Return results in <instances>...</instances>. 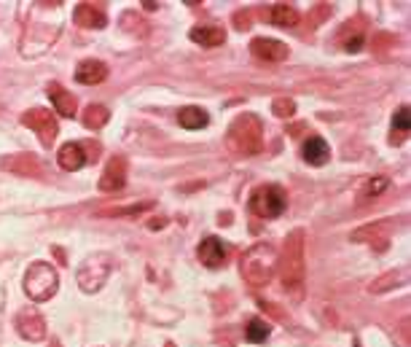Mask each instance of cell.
<instances>
[{
    "label": "cell",
    "instance_id": "18",
    "mask_svg": "<svg viewBox=\"0 0 411 347\" xmlns=\"http://www.w3.org/2000/svg\"><path fill=\"white\" fill-rule=\"evenodd\" d=\"M3 167L6 170H11V172H17V175H43V167L41 162L35 159V156H30V154H17V156H8V159H3Z\"/></svg>",
    "mask_w": 411,
    "mask_h": 347
},
{
    "label": "cell",
    "instance_id": "5",
    "mask_svg": "<svg viewBox=\"0 0 411 347\" xmlns=\"http://www.w3.org/2000/svg\"><path fill=\"white\" fill-rule=\"evenodd\" d=\"M288 207V194L285 188L277 184H264L258 188H253L250 194V210L258 218H280Z\"/></svg>",
    "mask_w": 411,
    "mask_h": 347
},
{
    "label": "cell",
    "instance_id": "17",
    "mask_svg": "<svg viewBox=\"0 0 411 347\" xmlns=\"http://www.w3.org/2000/svg\"><path fill=\"white\" fill-rule=\"evenodd\" d=\"M108 79V67L100 60H83L76 67V81L86 83V86H94V83H103Z\"/></svg>",
    "mask_w": 411,
    "mask_h": 347
},
{
    "label": "cell",
    "instance_id": "29",
    "mask_svg": "<svg viewBox=\"0 0 411 347\" xmlns=\"http://www.w3.org/2000/svg\"><path fill=\"white\" fill-rule=\"evenodd\" d=\"M51 347H60V342H57V339H51Z\"/></svg>",
    "mask_w": 411,
    "mask_h": 347
},
{
    "label": "cell",
    "instance_id": "28",
    "mask_svg": "<svg viewBox=\"0 0 411 347\" xmlns=\"http://www.w3.org/2000/svg\"><path fill=\"white\" fill-rule=\"evenodd\" d=\"M151 207V202L145 204H135V207H124V210H105L103 216H140L143 210H148Z\"/></svg>",
    "mask_w": 411,
    "mask_h": 347
},
{
    "label": "cell",
    "instance_id": "26",
    "mask_svg": "<svg viewBox=\"0 0 411 347\" xmlns=\"http://www.w3.org/2000/svg\"><path fill=\"white\" fill-rule=\"evenodd\" d=\"M406 283H409V269H401V272H392V275H387V277H382L379 283H374L371 291H374V293H382V291H387V288L406 286Z\"/></svg>",
    "mask_w": 411,
    "mask_h": 347
},
{
    "label": "cell",
    "instance_id": "25",
    "mask_svg": "<svg viewBox=\"0 0 411 347\" xmlns=\"http://www.w3.org/2000/svg\"><path fill=\"white\" fill-rule=\"evenodd\" d=\"M269 334H271V326H269L264 318H250L245 326V339L247 342H253V345H261V342H267Z\"/></svg>",
    "mask_w": 411,
    "mask_h": 347
},
{
    "label": "cell",
    "instance_id": "1",
    "mask_svg": "<svg viewBox=\"0 0 411 347\" xmlns=\"http://www.w3.org/2000/svg\"><path fill=\"white\" fill-rule=\"evenodd\" d=\"M280 264V280L283 288L293 293L296 299L304 296V277H307V264H304V232L296 229L290 232L288 240H285V250H283V259H277Z\"/></svg>",
    "mask_w": 411,
    "mask_h": 347
},
{
    "label": "cell",
    "instance_id": "2",
    "mask_svg": "<svg viewBox=\"0 0 411 347\" xmlns=\"http://www.w3.org/2000/svg\"><path fill=\"white\" fill-rule=\"evenodd\" d=\"M226 145L237 156H258L264 151V124L255 113H240L228 124Z\"/></svg>",
    "mask_w": 411,
    "mask_h": 347
},
{
    "label": "cell",
    "instance_id": "8",
    "mask_svg": "<svg viewBox=\"0 0 411 347\" xmlns=\"http://www.w3.org/2000/svg\"><path fill=\"white\" fill-rule=\"evenodd\" d=\"M14 326H17L22 339H27V342H41L43 337H46V321H43V315L35 309V307H24V309H19Z\"/></svg>",
    "mask_w": 411,
    "mask_h": 347
},
{
    "label": "cell",
    "instance_id": "12",
    "mask_svg": "<svg viewBox=\"0 0 411 347\" xmlns=\"http://www.w3.org/2000/svg\"><path fill=\"white\" fill-rule=\"evenodd\" d=\"M46 92H49V97H51V102H54V111L60 113V116H76V108H78V102H76V97L62 86V83L51 81L49 86H46Z\"/></svg>",
    "mask_w": 411,
    "mask_h": 347
},
{
    "label": "cell",
    "instance_id": "23",
    "mask_svg": "<svg viewBox=\"0 0 411 347\" xmlns=\"http://www.w3.org/2000/svg\"><path fill=\"white\" fill-rule=\"evenodd\" d=\"M387 186H390V181H387L385 175H374V178H369L366 184L360 186V191H358V202L366 204V202H371V200H376Z\"/></svg>",
    "mask_w": 411,
    "mask_h": 347
},
{
    "label": "cell",
    "instance_id": "7",
    "mask_svg": "<svg viewBox=\"0 0 411 347\" xmlns=\"http://www.w3.org/2000/svg\"><path fill=\"white\" fill-rule=\"evenodd\" d=\"M22 124L30 127L33 132H38V138L46 148H51V143L57 140L60 127H57V119L51 116V111H46V108H33V111L22 113Z\"/></svg>",
    "mask_w": 411,
    "mask_h": 347
},
{
    "label": "cell",
    "instance_id": "27",
    "mask_svg": "<svg viewBox=\"0 0 411 347\" xmlns=\"http://www.w3.org/2000/svg\"><path fill=\"white\" fill-rule=\"evenodd\" d=\"M271 111H274L277 119H290L296 113V102L290 100V97H277V100L271 102Z\"/></svg>",
    "mask_w": 411,
    "mask_h": 347
},
{
    "label": "cell",
    "instance_id": "22",
    "mask_svg": "<svg viewBox=\"0 0 411 347\" xmlns=\"http://www.w3.org/2000/svg\"><path fill=\"white\" fill-rule=\"evenodd\" d=\"M411 132V122H409V108H398L395 111V119H392V135H390V143L398 145L406 140V135Z\"/></svg>",
    "mask_w": 411,
    "mask_h": 347
},
{
    "label": "cell",
    "instance_id": "21",
    "mask_svg": "<svg viewBox=\"0 0 411 347\" xmlns=\"http://www.w3.org/2000/svg\"><path fill=\"white\" fill-rule=\"evenodd\" d=\"M178 122L183 129H202L210 124V116H207V111L202 108H196V105H188V108H181V113H178Z\"/></svg>",
    "mask_w": 411,
    "mask_h": 347
},
{
    "label": "cell",
    "instance_id": "16",
    "mask_svg": "<svg viewBox=\"0 0 411 347\" xmlns=\"http://www.w3.org/2000/svg\"><path fill=\"white\" fill-rule=\"evenodd\" d=\"M301 156H304V162L312 164V167H323V164H328L330 159V145L323 140V138H309L307 143L301 145Z\"/></svg>",
    "mask_w": 411,
    "mask_h": 347
},
{
    "label": "cell",
    "instance_id": "19",
    "mask_svg": "<svg viewBox=\"0 0 411 347\" xmlns=\"http://www.w3.org/2000/svg\"><path fill=\"white\" fill-rule=\"evenodd\" d=\"M57 162H60V167H62V170H67V172H76V170H81L83 164H86L83 145L81 143H65L60 148V154H57Z\"/></svg>",
    "mask_w": 411,
    "mask_h": 347
},
{
    "label": "cell",
    "instance_id": "13",
    "mask_svg": "<svg viewBox=\"0 0 411 347\" xmlns=\"http://www.w3.org/2000/svg\"><path fill=\"white\" fill-rule=\"evenodd\" d=\"M188 38L194 43H199V46H205V49H215V46H224L226 30L218 27V24H199V27H194L188 33Z\"/></svg>",
    "mask_w": 411,
    "mask_h": 347
},
{
    "label": "cell",
    "instance_id": "10",
    "mask_svg": "<svg viewBox=\"0 0 411 347\" xmlns=\"http://www.w3.org/2000/svg\"><path fill=\"white\" fill-rule=\"evenodd\" d=\"M124 184H126V159L124 156H113L108 162V167H105V172L100 175V191L113 194V191H121Z\"/></svg>",
    "mask_w": 411,
    "mask_h": 347
},
{
    "label": "cell",
    "instance_id": "14",
    "mask_svg": "<svg viewBox=\"0 0 411 347\" xmlns=\"http://www.w3.org/2000/svg\"><path fill=\"white\" fill-rule=\"evenodd\" d=\"M350 240L355 243H371L374 245V240H379V250H385V248L390 245V224L385 221V224H369V226H360L358 232H352Z\"/></svg>",
    "mask_w": 411,
    "mask_h": 347
},
{
    "label": "cell",
    "instance_id": "6",
    "mask_svg": "<svg viewBox=\"0 0 411 347\" xmlns=\"http://www.w3.org/2000/svg\"><path fill=\"white\" fill-rule=\"evenodd\" d=\"M113 272V256L110 253H94L89 256L78 269V286L83 293H97L105 286V280Z\"/></svg>",
    "mask_w": 411,
    "mask_h": 347
},
{
    "label": "cell",
    "instance_id": "11",
    "mask_svg": "<svg viewBox=\"0 0 411 347\" xmlns=\"http://www.w3.org/2000/svg\"><path fill=\"white\" fill-rule=\"evenodd\" d=\"M250 51H253L258 60H267V62H283V60H288V54H290L288 46L283 41H277V38H253Z\"/></svg>",
    "mask_w": 411,
    "mask_h": 347
},
{
    "label": "cell",
    "instance_id": "9",
    "mask_svg": "<svg viewBox=\"0 0 411 347\" xmlns=\"http://www.w3.org/2000/svg\"><path fill=\"white\" fill-rule=\"evenodd\" d=\"M196 256H199V261L210 269H221V266H226L228 261V248L218 240V237H205L202 240V245L196 250Z\"/></svg>",
    "mask_w": 411,
    "mask_h": 347
},
{
    "label": "cell",
    "instance_id": "15",
    "mask_svg": "<svg viewBox=\"0 0 411 347\" xmlns=\"http://www.w3.org/2000/svg\"><path fill=\"white\" fill-rule=\"evenodd\" d=\"M73 19H76V24L86 27V30H103L105 24H108V17H105L97 6H92V3H81V6H76Z\"/></svg>",
    "mask_w": 411,
    "mask_h": 347
},
{
    "label": "cell",
    "instance_id": "20",
    "mask_svg": "<svg viewBox=\"0 0 411 347\" xmlns=\"http://www.w3.org/2000/svg\"><path fill=\"white\" fill-rule=\"evenodd\" d=\"M299 11L288 6V3H277V6H271V11H269V22L274 24V27H296L299 24Z\"/></svg>",
    "mask_w": 411,
    "mask_h": 347
},
{
    "label": "cell",
    "instance_id": "24",
    "mask_svg": "<svg viewBox=\"0 0 411 347\" xmlns=\"http://www.w3.org/2000/svg\"><path fill=\"white\" fill-rule=\"evenodd\" d=\"M108 119H110V111L105 108V105H89L86 111H83V116H81V122L86 129H103L105 124H108Z\"/></svg>",
    "mask_w": 411,
    "mask_h": 347
},
{
    "label": "cell",
    "instance_id": "3",
    "mask_svg": "<svg viewBox=\"0 0 411 347\" xmlns=\"http://www.w3.org/2000/svg\"><path fill=\"white\" fill-rule=\"evenodd\" d=\"M277 259H280L277 248L269 245V243H258V245L250 248L242 256V261H240V272H242L247 286H267L271 280V275H274V269H277Z\"/></svg>",
    "mask_w": 411,
    "mask_h": 347
},
{
    "label": "cell",
    "instance_id": "4",
    "mask_svg": "<svg viewBox=\"0 0 411 347\" xmlns=\"http://www.w3.org/2000/svg\"><path fill=\"white\" fill-rule=\"evenodd\" d=\"M60 288V275L49 261H35L24 275V293L33 302H49Z\"/></svg>",
    "mask_w": 411,
    "mask_h": 347
},
{
    "label": "cell",
    "instance_id": "30",
    "mask_svg": "<svg viewBox=\"0 0 411 347\" xmlns=\"http://www.w3.org/2000/svg\"><path fill=\"white\" fill-rule=\"evenodd\" d=\"M167 347H172V345H167Z\"/></svg>",
    "mask_w": 411,
    "mask_h": 347
}]
</instances>
